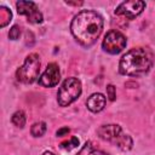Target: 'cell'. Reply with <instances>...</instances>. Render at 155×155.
Instances as JSON below:
<instances>
[{
    "instance_id": "obj_1",
    "label": "cell",
    "mask_w": 155,
    "mask_h": 155,
    "mask_svg": "<svg viewBox=\"0 0 155 155\" xmlns=\"http://www.w3.org/2000/svg\"><path fill=\"white\" fill-rule=\"evenodd\" d=\"M103 29V18L92 10L80 11L71 21L70 30L76 41L85 46H92L99 38Z\"/></svg>"
},
{
    "instance_id": "obj_2",
    "label": "cell",
    "mask_w": 155,
    "mask_h": 155,
    "mask_svg": "<svg viewBox=\"0 0 155 155\" xmlns=\"http://www.w3.org/2000/svg\"><path fill=\"white\" fill-rule=\"evenodd\" d=\"M153 65V53L147 47H134L126 52L119 63L122 75L139 76L149 71Z\"/></svg>"
},
{
    "instance_id": "obj_3",
    "label": "cell",
    "mask_w": 155,
    "mask_h": 155,
    "mask_svg": "<svg viewBox=\"0 0 155 155\" xmlns=\"http://www.w3.org/2000/svg\"><path fill=\"white\" fill-rule=\"evenodd\" d=\"M97 133L102 139L117 145L124 151L130 150L132 148V145H133L132 138L130 136L122 133V130H121V127L119 125H114V124L103 125V126H101L98 128Z\"/></svg>"
},
{
    "instance_id": "obj_4",
    "label": "cell",
    "mask_w": 155,
    "mask_h": 155,
    "mask_svg": "<svg viewBox=\"0 0 155 155\" xmlns=\"http://www.w3.org/2000/svg\"><path fill=\"white\" fill-rule=\"evenodd\" d=\"M40 57L38 53H30L27 56L24 63L22 67H19L16 71L17 80L24 84H31L34 82L40 73Z\"/></svg>"
},
{
    "instance_id": "obj_5",
    "label": "cell",
    "mask_w": 155,
    "mask_h": 155,
    "mask_svg": "<svg viewBox=\"0 0 155 155\" xmlns=\"http://www.w3.org/2000/svg\"><path fill=\"white\" fill-rule=\"evenodd\" d=\"M81 94V82L76 78H68L63 81L57 93V101L61 107H68Z\"/></svg>"
},
{
    "instance_id": "obj_6",
    "label": "cell",
    "mask_w": 155,
    "mask_h": 155,
    "mask_svg": "<svg viewBox=\"0 0 155 155\" xmlns=\"http://www.w3.org/2000/svg\"><path fill=\"white\" fill-rule=\"evenodd\" d=\"M126 38L119 30H110L104 36L102 47L105 52L110 54H117L126 47Z\"/></svg>"
},
{
    "instance_id": "obj_7",
    "label": "cell",
    "mask_w": 155,
    "mask_h": 155,
    "mask_svg": "<svg viewBox=\"0 0 155 155\" xmlns=\"http://www.w3.org/2000/svg\"><path fill=\"white\" fill-rule=\"evenodd\" d=\"M145 7V2L140 1V0H132V1H125L121 2L116 10H115V15L119 16H124L128 19H133L134 17H137L139 13H142V11Z\"/></svg>"
},
{
    "instance_id": "obj_8",
    "label": "cell",
    "mask_w": 155,
    "mask_h": 155,
    "mask_svg": "<svg viewBox=\"0 0 155 155\" xmlns=\"http://www.w3.org/2000/svg\"><path fill=\"white\" fill-rule=\"evenodd\" d=\"M17 12L19 15L27 16L28 22L30 23H41L42 22V15L39 11L38 6L33 1H17Z\"/></svg>"
},
{
    "instance_id": "obj_9",
    "label": "cell",
    "mask_w": 155,
    "mask_h": 155,
    "mask_svg": "<svg viewBox=\"0 0 155 155\" xmlns=\"http://www.w3.org/2000/svg\"><path fill=\"white\" fill-rule=\"evenodd\" d=\"M59 80H61V73H59L58 65L56 63H50L46 70L44 71V74L40 76L39 85L44 87H53L58 85Z\"/></svg>"
},
{
    "instance_id": "obj_10",
    "label": "cell",
    "mask_w": 155,
    "mask_h": 155,
    "mask_svg": "<svg viewBox=\"0 0 155 155\" xmlns=\"http://www.w3.org/2000/svg\"><path fill=\"white\" fill-rule=\"evenodd\" d=\"M86 105L87 108L93 111V113H98L101 111L104 105H105V97L102 94V93H93L91 94L87 101H86Z\"/></svg>"
},
{
    "instance_id": "obj_11",
    "label": "cell",
    "mask_w": 155,
    "mask_h": 155,
    "mask_svg": "<svg viewBox=\"0 0 155 155\" xmlns=\"http://www.w3.org/2000/svg\"><path fill=\"white\" fill-rule=\"evenodd\" d=\"M76 155H108V154L99 149H96L91 142H86V144L81 148V150Z\"/></svg>"
},
{
    "instance_id": "obj_12",
    "label": "cell",
    "mask_w": 155,
    "mask_h": 155,
    "mask_svg": "<svg viewBox=\"0 0 155 155\" xmlns=\"http://www.w3.org/2000/svg\"><path fill=\"white\" fill-rule=\"evenodd\" d=\"M12 19V12L5 7V6H0V25L4 28L6 27Z\"/></svg>"
},
{
    "instance_id": "obj_13",
    "label": "cell",
    "mask_w": 155,
    "mask_h": 155,
    "mask_svg": "<svg viewBox=\"0 0 155 155\" xmlns=\"http://www.w3.org/2000/svg\"><path fill=\"white\" fill-rule=\"evenodd\" d=\"M46 124L44 121H39V122H35L31 128H30V133L34 136V137H41L45 132H46Z\"/></svg>"
},
{
    "instance_id": "obj_14",
    "label": "cell",
    "mask_w": 155,
    "mask_h": 155,
    "mask_svg": "<svg viewBox=\"0 0 155 155\" xmlns=\"http://www.w3.org/2000/svg\"><path fill=\"white\" fill-rule=\"evenodd\" d=\"M12 124L15 125V126H17V127H24V125H25V114H24V111H22V110H18V111H16L13 115H12Z\"/></svg>"
},
{
    "instance_id": "obj_15",
    "label": "cell",
    "mask_w": 155,
    "mask_h": 155,
    "mask_svg": "<svg viewBox=\"0 0 155 155\" xmlns=\"http://www.w3.org/2000/svg\"><path fill=\"white\" fill-rule=\"evenodd\" d=\"M79 145V139L76 137H71L69 140H64L61 143V148L65 149V150H71L74 148H76Z\"/></svg>"
},
{
    "instance_id": "obj_16",
    "label": "cell",
    "mask_w": 155,
    "mask_h": 155,
    "mask_svg": "<svg viewBox=\"0 0 155 155\" xmlns=\"http://www.w3.org/2000/svg\"><path fill=\"white\" fill-rule=\"evenodd\" d=\"M19 35H21V27L19 25H13L11 29H10V31H8V38L11 39V40H17L18 38H19Z\"/></svg>"
},
{
    "instance_id": "obj_17",
    "label": "cell",
    "mask_w": 155,
    "mask_h": 155,
    "mask_svg": "<svg viewBox=\"0 0 155 155\" xmlns=\"http://www.w3.org/2000/svg\"><path fill=\"white\" fill-rule=\"evenodd\" d=\"M107 94H108V98L110 99V101H114L115 99V97H116V92H115V87H114V85H108L107 86Z\"/></svg>"
},
{
    "instance_id": "obj_18",
    "label": "cell",
    "mask_w": 155,
    "mask_h": 155,
    "mask_svg": "<svg viewBox=\"0 0 155 155\" xmlns=\"http://www.w3.org/2000/svg\"><path fill=\"white\" fill-rule=\"evenodd\" d=\"M68 132H69V128H68V127H63V128H61V130H58V131H57V136L62 137V136L67 134Z\"/></svg>"
},
{
    "instance_id": "obj_19",
    "label": "cell",
    "mask_w": 155,
    "mask_h": 155,
    "mask_svg": "<svg viewBox=\"0 0 155 155\" xmlns=\"http://www.w3.org/2000/svg\"><path fill=\"white\" fill-rule=\"evenodd\" d=\"M65 4H68V5H74V6H80V5H82L81 1H80V2H70V1H67Z\"/></svg>"
},
{
    "instance_id": "obj_20",
    "label": "cell",
    "mask_w": 155,
    "mask_h": 155,
    "mask_svg": "<svg viewBox=\"0 0 155 155\" xmlns=\"http://www.w3.org/2000/svg\"><path fill=\"white\" fill-rule=\"evenodd\" d=\"M42 155H54V154H53L52 151H44Z\"/></svg>"
}]
</instances>
